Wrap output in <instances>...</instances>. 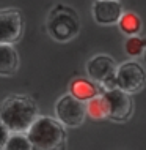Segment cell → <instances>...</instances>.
I'll list each match as a JSON object with an SVG mask.
<instances>
[{"label":"cell","instance_id":"1","mask_svg":"<svg viewBox=\"0 0 146 150\" xmlns=\"http://www.w3.org/2000/svg\"><path fill=\"white\" fill-rule=\"evenodd\" d=\"M38 117V106L27 95L14 93L0 103V120L10 133H27Z\"/></svg>","mask_w":146,"mask_h":150},{"label":"cell","instance_id":"2","mask_svg":"<svg viewBox=\"0 0 146 150\" xmlns=\"http://www.w3.org/2000/svg\"><path fill=\"white\" fill-rule=\"evenodd\" d=\"M27 136L35 150H66V129L55 117L39 115Z\"/></svg>","mask_w":146,"mask_h":150},{"label":"cell","instance_id":"3","mask_svg":"<svg viewBox=\"0 0 146 150\" xmlns=\"http://www.w3.org/2000/svg\"><path fill=\"white\" fill-rule=\"evenodd\" d=\"M46 30L54 41L68 43L79 35L80 19L74 8L60 3L49 11L46 19Z\"/></svg>","mask_w":146,"mask_h":150},{"label":"cell","instance_id":"4","mask_svg":"<svg viewBox=\"0 0 146 150\" xmlns=\"http://www.w3.org/2000/svg\"><path fill=\"white\" fill-rule=\"evenodd\" d=\"M116 63L110 55L107 54H96L87 62L85 71L87 76L97 86L105 87V90L116 88Z\"/></svg>","mask_w":146,"mask_h":150},{"label":"cell","instance_id":"5","mask_svg":"<svg viewBox=\"0 0 146 150\" xmlns=\"http://www.w3.org/2000/svg\"><path fill=\"white\" fill-rule=\"evenodd\" d=\"M55 119L61 122L64 127L77 128L83 125L87 119V103L74 98L71 93H64L61 95L55 103Z\"/></svg>","mask_w":146,"mask_h":150},{"label":"cell","instance_id":"6","mask_svg":"<svg viewBox=\"0 0 146 150\" xmlns=\"http://www.w3.org/2000/svg\"><path fill=\"white\" fill-rule=\"evenodd\" d=\"M115 79L116 88L132 95L146 87V70L135 60H127L118 65Z\"/></svg>","mask_w":146,"mask_h":150},{"label":"cell","instance_id":"7","mask_svg":"<svg viewBox=\"0 0 146 150\" xmlns=\"http://www.w3.org/2000/svg\"><path fill=\"white\" fill-rule=\"evenodd\" d=\"M24 14L19 8L0 10V44H14L22 38Z\"/></svg>","mask_w":146,"mask_h":150},{"label":"cell","instance_id":"8","mask_svg":"<svg viewBox=\"0 0 146 150\" xmlns=\"http://www.w3.org/2000/svg\"><path fill=\"white\" fill-rule=\"evenodd\" d=\"M102 95L108 106V119L113 122H126L131 119L133 112V101L129 93L119 88H112L104 90Z\"/></svg>","mask_w":146,"mask_h":150},{"label":"cell","instance_id":"9","mask_svg":"<svg viewBox=\"0 0 146 150\" xmlns=\"http://www.w3.org/2000/svg\"><path fill=\"white\" fill-rule=\"evenodd\" d=\"M123 6L119 0H94L91 6V14L99 25H115L123 16Z\"/></svg>","mask_w":146,"mask_h":150},{"label":"cell","instance_id":"10","mask_svg":"<svg viewBox=\"0 0 146 150\" xmlns=\"http://www.w3.org/2000/svg\"><path fill=\"white\" fill-rule=\"evenodd\" d=\"M69 93L74 98L88 103L102 92H99V86L90 78H74L69 82Z\"/></svg>","mask_w":146,"mask_h":150},{"label":"cell","instance_id":"11","mask_svg":"<svg viewBox=\"0 0 146 150\" xmlns=\"http://www.w3.org/2000/svg\"><path fill=\"white\" fill-rule=\"evenodd\" d=\"M19 70V54L13 44H0V76L11 78Z\"/></svg>","mask_w":146,"mask_h":150},{"label":"cell","instance_id":"12","mask_svg":"<svg viewBox=\"0 0 146 150\" xmlns=\"http://www.w3.org/2000/svg\"><path fill=\"white\" fill-rule=\"evenodd\" d=\"M119 30L123 32L126 36H135L141 32V19L140 16L133 11H124L118 22Z\"/></svg>","mask_w":146,"mask_h":150},{"label":"cell","instance_id":"13","mask_svg":"<svg viewBox=\"0 0 146 150\" xmlns=\"http://www.w3.org/2000/svg\"><path fill=\"white\" fill-rule=\"evenodd\" d=\"M87 112L93 120L108 119V106L102 93H99L97 96H94L93 100H90L87 103Z\"/></svg>","mask_w":146,"mask_h":150},{"label":"cell","instance_id":"14","mask_svg":"<svg viewBox=\"0 0 146 150\" xmlns=\"http://www.w3.org/2000/svg\"><path fill=\"white\" fill-rule=\"evenodd\" d=\"M146 49V38H141V36L135 35V36H127L124 43V51L129 57H143Z\"/></svg>","mask_w":146,"mask_h":150},{"label":"cell","instance_id":"15","mask_svg":"<svg viewBox=\"0 0 146 150\" xmlns=\"http://www.w3.org/2000/svg\"><path fill=\"white\" fill-rule=\"evenodd\" d=\"M3 150H35L27 133H11Z\"/></svg>","mask_w":146,"mask_h":150},{"label":"cell","instance_id":"16","mask_svg":"<svg viewBox=\"0 0 146 150\" xmlns=\"http://www.w3.org/2000/svg\"><path fill=\"white\" fill-rule=\"evenodd\" d=\"M10 136H11L10 129H8L5 125H3V122L0 120V150L5 149V145L8 142V139H10Z\"/></svg>","mask_w":146,"mask_h":150},{"label":"cell","instance_id":"17","mask_svg":"<svg viewBox=\"0 0 146 150\" xmlns=\"http://www.w3.org/2000/svg\"><path fill=\"white\" fill-rule=\"evenodd\" d=\"M143 62L146 63V49H145V54H143Z\"/></svg>","mask_w":146,"mask_h":150}]
</instances>
